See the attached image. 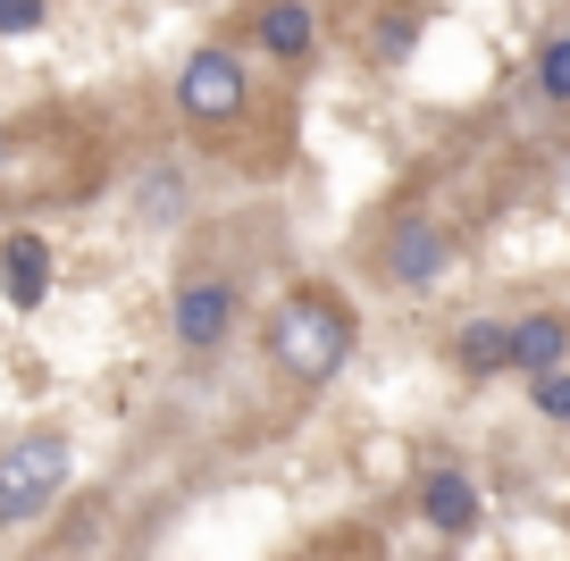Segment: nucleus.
Returning a JSON list of instances; mask_svg holds the SVG:
<instances>
[{"mask_svg": "<svg viewBox=\"0 0 570 561\" xmlns=\"http://www.w3.org/2000/svg\"><path fill=\"white\" fill-rule=\"evenodd\" d=\"M268 352L285 361V377H303V386H327L344 361H353V311H344L327 285H294L268 318Z\"/></svg>", "mask_w": 570, "mask_h": 561, "instance_id": "f257e3e1", "label": "nucleus"}, {"mask_svg": "<svg viewBox=\"0 0 570 561\" xmlns=\"http://www.w3.org/2000/svg\"><path fill=\"white\" fill-rule=\"evenodd\" d=\"M59 159H92V151H68V126H0V201H76L92 185L59 176Z\"/></svg>", "mask_w": 570, "mask_h": 561, "instance_id": "f03ea898", "label": "nucleus"}, {"mask_svg": "<svg viewBox=\"0 0 570 561\" xmlns=\"http://www.w3.org/2000/svg\"><path fill=\"white\" fill-rule=\"evenodd\" d=\"M68 436L59 427H35V436H18L9 453H0V528H26L42 520V511L59 503V486H68Z\"/></svg>", "mask_w": 570, "mask_h": 561, "instance_id": "7ed1b4c3", "label": "nucleus"}, {"mask_svg": "<svg viewBox=\"0 0 570 561\" xmlns=\"http://www.w3.org/2000/svg\"><path fill=\"white\" fill-rule=\"evenodd\" d=\"M177 109H185L194 126H235V118L252 109V76H244V59L218 51V42H210V51H194V59L177 68Z\"/></svg>", "mask_w": 570, "mask_h": 561, "instance_id": "20e7f679", "label": "nucleus"}, {"mask_svg": "<svg viewBox=\"0 0 570 561\" xmlns=\"http://www.w3.org/2000/svg\"><path fill=\"white\" fill-rule=\"evenodd\" d=\"M377 268H386L394 285H436L453 268V227H436V218H394Z\"/></svg>", "mask_w": 570, "mask_h": 561, "instance_id": "39448f33", "label": "nucleus"}, {"mask_svg": "<svg viewBox=\"0 0 570 561\" xmlns=\"http://www.w3.org/2000/svg\"><path fill=\"white\" fill-rule=\"evenodd\" d=\"M168 327H177L185 352H218V344H227V327H235V285L227 277H185Z\"/></svg>", "mask_w": 570, "mask_h": 561, "instance_id": "423d86ee", "label": "nucleus"}, {"mask_svg": "<svg viewBox=\"0 0 570 561\" xmlns=\"http://www.w3.org/2000/svg\"><path fill=\"white\" fill-rule=\"evenodd\" d=\"M0 294H9V311H42V294H51V244L35 227L0 235Z\"/></svg>", "mask_w": 570, "mask_h": 561, "instance_id": "0eeeda50", "label": "nucleus"}, {"mask_svg": "<svg viewBox=\"0 0 570 561\" xmlns=\"http://www.w3.org/2000/svg\"><path fill=\"white\" fill-rule=\"evenodd\" d=\"M570 361V318L562 311H529V318H512V368L520 377H553V368Z\"/></svg>", "mask_w": 570, "mask_h": 561, "instance_id": "6e6552de", "label": "nucleus"}, {"mask_svg": "<svg viewBox=\"0 0 570 561\" xmlns=\"http://www.w3.org/2000/svg\"><path fill=\"white\" fill-rule=\"evenodd\" d=\"M420 511H428V528H436V537H470V528H479V486H470L462 470H428L420 478Z\"/></svg>", "mask_w": 570, "mask_h": 561, "instance_id": "1a4fd4ad", "label": "nucleus"}, {"mask_svg": "<svg viewBox=\"0 0 570 561\" xmlns=\"http://www.w3.org/2000/svg\"><path fill=\"white\" fill-rule=\"evenodd\" d=\"M252 26H261V51H268V59H285V68H303V59H311V42H320V26H311V9H303V0H268V9H261Z\"/></svg>", "mask_w": 570, "mask_h": 561, "instance_id": "9d476101", "label": "nucleus"}, {"mask_svg": "<svg viewBox=\"0 0 570 561\" xmlns=\"http://www.w3.org/2000/svg\"><path fill=\"white\" fill-rule=\"evenodd\" d=\"M453 361H462V377H495V368H512V327H503V318H470V327L453 335Z\"/></svg>", "mask_w": 570, "mask_h": 561, "instance_id": "9b49d317", "label": "nucleus"}, {"mask_svg": "<svg viewBox=\"0 0 570 561\" xmlns=\"http://www.w3.org/2000/svg\"><path fill=\"white\" fill-rule=\"evenodd\" d=\"M537 92H546L553 109H570V35H553L546 51H537Z\"/></svg>", "mask_w": 570, "mask_h": 561, "instance_id": "f8f14e48", "label": "nucleus"}, {"mask_svg": "<svg viewBox=\"0 0 570 561\" xmlns=\"http://www.w3.org/2000/svg\"><path fill=\"white\" fill-rule=\"evenodd\" d=\"M529 394H537V411H546L553 427H570V368H553V377H537Z\"/></svg>", "mask_w": 570, "mask_h": 561, "instance_id": "ddd939ff", "label": "nucleus"}, {"mask_svg": "<svg viewBox=\"0 0 570 561\" xmlns=\"http://www.w3.org/2000/svg\"><path fill=\"white\" fill-rule=\"evenodd\" d=\"M51 18V0H0V35H35Z\"/></svg>", "mask_w": 570, "mask_h": 561, "instance_id": "4468645a", "label": "nucleus"}, {"mask_svg": "<svg viewBox=\"0 0 570 561\" xmlns=\"http://www.w3.org/2000/svg\"><path fill=\"white\" fill-rule=\"evenodd\" d=\"M377 51H386V59H403V51H411V18H386V35H377Z\"/></svg>", "mask_w": 570, "mask_h": 561, "instance_id": "2eb2a0df", "label": "nucleus"}]
</instances>
